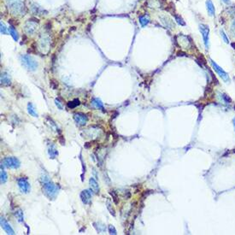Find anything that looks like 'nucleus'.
I'll use <instances>...</instances> for the list:
<instances>
[{"instance_id":"1","label":"nucleus","mask_w":235,"mask_h":235,"mask_svg":"<svg viewBox=\"0 0 235 235\" xmlns=\"http://www.w3.org/2000/svg\"><path fill=\"white\" fill-rule=\"evenodd\" d=\"M40 181H41L42 187H43V192L46 194V196L49 199H54L58 195L59 187L57 185H55L53 182L50 181L49 178L45 175L42 176Z\"/></svg>"},{"instance_id":"2","label":"nucleus","mask_w":235,"mask_h":235,"mask_svg":"<svg viewBox=\"0 0 235 235\" xmlns=\"http://www.w3.org/2000/svg\"><path fill=\"white\" fill-rule=\"evenodd\" d=\"M6 4L14 15H21L23 12L24 4L22 0H6Z\"/></svg>"},{"instance_id":"3","label":"nucleus","mask_w":235,"mask_h":235,"mask_svg":"<svg viewBox=\"0 0 235 235\" xmlns=\"http://www.w3.org/2000/svg\"><path fill=\"white\" fill-rule=\"evenodd\" d=\"M21 62L22 63V65L29 71L36 70L38 66H39L36 60L33 57L29 56V55H22V56H21Z\"/></svg>"},{"instance_id":"4","label":"nucleus","mask_w":235,"mask_h":235,"mask_svg":"<svg viewBox=\"0 0 235 235\" xmlns=\"http://www.w3.org/2000/svg\"><path fill=\"white\" fill-rule=\"evenodd\" d=\"M209 60H210V63H211L212 69H213L217 73V74H218L219 76L225 82H227V83L230 82V78H229V75H228V74H227V72H226L225 70H223L219 66L218 64L214 62V61H213L211 58H210Z\"/></svg>"},{"instance_id":"5","label":"nucleus","mask_w":235,"mask_h":235,"mask_svg":"<svg viewBox=\"0 0 235 235\" xmlns=\"http://www.w3.org/2000/svg\"><path fill=\"white\" fill-rule=\"evenodd\" d=\"M2 164L9 169H18L20 167V161L15 157H5L2 161Z\"/></svg>"},{"instance_id":"6","label":"nucleus","mask_w":235,"mask_h":235,"mask_svg":"<svg viewBox=\"0 0 235 235\" xmlns=\"http://www.w3.org/2000/svg\"><path fill=\"white\" fill-rule=\"evenodd\" d=\"M199 30L202 33L205 48H206V50H208L210 47V28L207 25L200 24L199 25Z\"/></svg>"},{"instance_id":"7","label":"nucleus","mask_w":235,"mask_h":235,"mask_svg":"<svg viewBox=\"0 0 235 235\" xmlns=\"http://www.w3.org/2000/svg\"><path fill=\"white\" fill-rule=\"evenodd\" d=\"M17 184L19 186V189L21 190L22 193H28L31 189V186L29 184L28 179L26 177H20L17 179Z\"/></svg>"},{"instance_id":"8","label":"nucleus","mask_w":235,"mask_h":235,"mask_svg":"<svg viewBox=\"0 0 235 235\" xmlns=\"http://www.w3.org/2000/svg\"><path fill=\"white\" fill-rule=\"evenodd\" d=\"M176 42L179 45L180 47H181L183 49H188L191 46V41L189 40V39L182 34H179L176 36Z\"/></svg>"},{"instance_id":"9","label":"nucleus","mask_w":235,"mask_h":235,"mask_svg":"<svg viewBox=\"0 0 235 235\" xmlns=\"http://www.w3.org/2000/svg\"><path fill=\"white\" fill-rule=\"evenodd\" d=\"M74 120L79 126H85L87 123L88 117L85 114L79 112V113H75L74 115Z\"/></svg>"},{"instance_id":"10","label":"nucleus","mask_w":235,"mask_h":235,"mask_svg":"<svg viewBox=\"0 0 235 235\" xmlns=\"http://www.w3.org/2000/svg\"><path fill=\"white\" fill-rule=\"evenodd\" d=\"M36 28H37V22H35V21L28 20V21L25 23L24 31L28 33V34H30V35L33 34V33L35 32Z\"/></svg>"},{"instance_id":"11","label":"nucleus","mask_w":235,"mask_h":235,"mask_svg":"<svg viewBox=\"0 0 235 235\" xmlns=\"http://www.w3.org/2000/svg\"><path fill=\"white\" fill-rule=\"evenodd\" d=\"M80 198L83 203L85 204H89L91 203V193L89 190H83L80 192Z\"/></svg>"},{"instance_id":"12","label":"nucleus","mask_w":235,"mask_h":235,"mask_svg":"<svg viewBox=\"0 0 235 235\" xmlns=\"http://www.w3.org/2000/svg\"><path fill=\"white\" fill-rule=\"evenodd\" d=\"M0 222H1V227L4 229V231L6 232L8 234H15L14 233V230L12 229V227H10V225L9 224L6 220L3 217H1V220H0Z\"/></svg>"},{"instance_id":"13","label":"nucleus","mask_w":235,"mask_h":235,"mask_svg":"<svg viewBox=\"0 0 235 235\" xmlns=\"http://www.w3.org/2000/svg\"><path fill=\"white\" fill-rule=\"evenodd\" d=\"M0 81H1V85L4 86V87H9V86L11 85V80H10V77L7 73H2L1 74Z\"/></svg>"},{"instance_id":"14","label":"nucleus","mask_w":235,"mask_h":235,"mask_svg":"<svg viewBox=\"0 0 235 235\" xmlns=\"http://www.w3.org/2000/svg\"><path fill=\"white\" fill-rule=\"evenodd\" d=\"M159 18L161 19V21L164 24L165 27H167V28H174V23H173V21L169 17L161 16V17H159Z\"/></svg>"},{"instance_id":"15","label":"nucleus","mask_w":235,"mask_h":235,"mask_svg":"<svg viewBox=\"0 0 235 235\" xmlns=\"http://www.w3.org/2000/svg\"><path fill=\"white\" fill-rule=\"evenodd\" d=\"M89 186H90V188H91V190L94 193H99V184H98V182L96 181L93 178H91V179H90V181H89Z\"/></svg>"},{"instance_id":"16","label":"nucleus","mask_w":235,"mask_h":235,"mask_svg":"<svg viewBox=\"0 0 235 235\" xmlns=\"http://www.w3.org/2000/svg\"><path fill=\"white\" fill-rule=\"evenodd\" d=\"M206 8L207 10H208V13L211 17H213L214 16V12H215V9H214V4L211 2V0H207L206 1Z\"/></svg>"},{"instance_id":"17","label":"nucleus","mask_w":235,"mask_h":235,"mask_svg":"<svg viewBox=\"0 0 235 235\" xmlns=\"http://www.w3.org/2000/svg\"><path fill=\"white\" fill-rule=\"evenodd\" d=\"M91 104L94 106L96 109H99V110H101L104 111V107H103V103L101 102V100L99 99H93L91 100Z\"/></svg>"},{"instance_id":"18","label":"nucleus","mask_w":235,"mask_h":235,"mask_svg":"<svg viewBox=\"0 0 235 235\" xmlns=\"http://www.w3.org/2000/svg\"><path fill=\"white\" fill-rule=\"evenodd\" d=\"M48 152H49L50 157H51V158H55V157L58 155V151H57V149H56V147L54 146L53 144H50V145Z\"/></svg>"},{"instance_id":"19","label":"nucleus","mask_w":235,"mask_h":235,"mask_svg":"<svg viewBox=\"0 0 235 235\" xmlns=\"http://www.w3.org/2000/svg\"><path fill=\"white\" fill-rule=\"evenodd\" d=\"M28 113L33 117H38V113L35 110V109H34V106L33 105V103H29L28 104Z\"/></svg>"},{"instance_id":"20","label":"nucleus","mask_w":235,"mask_h":235,"mask_svg":"<svg viewBox=\"0 0 235 235\" xmlns=\"http://www.w3.org/2000/svg\"><path fill=\"white\" fill-rule=\"evenodd\" d=\"M40 44H41V48L45 49L44 47H49L50 45V39L48 36H43L40 39Z\"/></svg>"},{"instance_id":"21","label":"nucleus","mask_w":235,"mask_h":235,"mask_svg":"<svg viewBox=\"0 0 235 235\" xmlns=\"http://www.w3.org/2000/svg\"><path fill=\"white\" fill-rule=\"evenodd\" d=\"M9 34L12 36V38L16 41L18 40V33H17V30L15 29V28H14L13 26H10V27H9Z\"/></svg>"},{"instance_id":"22","label":"nucleus","mask_w":235,"mask_h":235,"mask_svg":"<svg viewBox=\"0 0 235 235\" xmlns=\"http://www.w3.org/2000/svg\"><path fill=\"white\" fill-rule=\"evenodd\" d=\"M150 22V18L148 16H141L140 17V23L142 27H144Z\"/></svg>"},{"instance_id":"23","label":"nucleus","mask_w":235,"mask_h":235,"mask_svg":"<svg viewBox=\"0 0 235 235\" xmlns=\"http://www.w3.org/2000/svg\"><path fill=\"white\" fill-rule=\"evenodd\" d=\"M80 104V103L79 99H74L73 101H70V102H69V103H67L68 107L69 108V109H74V108L79 106Z\"/></svg>"},{"instance_id":"24","label":"nucleus","mask_w":235,"mask_h":235,"mask_svg":"<svg viewBox=\"0 0 235 235\" xmlns=\"http://www.w3.org/2000/svg\"><path fill=\"white\" fill-rule=\"evenodd\" d=\"M7 179H8V176H7V173L4 171V169H3V165L1 166V183H5L7 181Z\"/></svg>"},{"instance_id":"25","label":"nucleus","mask_w":235,"mask_h":235,"mask_svg":"<svg viewBox=\"0 0 235 235\" xmlns=\"http://www.w3.org/2000/svg\"><path fill=\"white\" fill-rule=\"evenodd\" d=\"M15 214L17 216V218L18 219V221L20 222H22L23 220H24V216H23V212L21 211V210H17L16 212H15Z\"/></svg>"},{"instance_id":"26","label":"nucleus","mask_w":235,"mask_h":235,"mask_svg":"<svg viewBox=\"0 0 235 235\" xmlns=\"http://www.w3.org/2000/svg\"><path fill=\"white\" fill-rule=\"evenodd\" d=\"M110 194L112 196L113 201L115 202V203H116V204H118V203H119V198H118V195L116 193V192H115V191H110Z\"/></svg>"},{"instance_id":"27","label":"nucleus","mask_w":235,"mask_h":235,"mask_svg":"<svg viewBox=\"0 0 235 235\" xmlns=\"http://www.w3.org/2000/svg\"><path fill=\"white\" fill-rule=\"evenodd\" d=\"M107 208L108 210L110 211V213L113 216H115V215H116V212H115V210H114L113 208H111V205H110V201H107Z\"/></svg>"},{"instance_id":"28","label":"nucleus","mask_w":235,"mask_h":235,"mask_svg":"<svg viewBox=\"0 0 235 235\" xmlns=\"http://www.w3.org/2000/svg\"><path fill=\"white\" fill-rule=\"evenodd\" d=\"M174 18H175V21H177L178 23H179L180 25L184 26V25L186 24V23H185V21L182 20V18H180V17H179V16H177V15H174Z\"/></svg>"},{"instance_id":"29","label":"nucleus","mask_w":235,"mask_h":235,"mask_svg":"<svg viewBox=\"0 0 235 235\" xmlns=\"http://www.w3.org/2000/svg\"><path fill=\"white\" fill-rule=\"evenodd\" d=\"M0 29H1V33H2V34H6V33H7L6 27H5V25H4L2 21L0 22Z\"/></svg>"},{"instance_id":"30","label":"nucleus","mask_w":235,"mask_h":235,"mask_svg":"<svg viewBox=\"0 0 235 235\" xmlns=\"http://www.w3.org/2000/svg\"><path fill=\"white\" fill-rule=\"evenodd\" d=\"M221 34H222V37L224 42H225L226 44H228V43H229V39H227V35H226V33H225V32H224L223 30H221Z\"/></svg>"},{"instance_id":"31","label":"nucleus","mask_w":235,"mask_h":235,"mask_svg":"<svg viewBox=\"0 0 235 235\" xmlns=\"http://www.w3.org/2000/svg\"><path fill=\"white\" fill-rule=\"evenodd\" d=\"M109 232H110V234H116V233H116V230L115 229V227H113V226H110V227H109Z\"/></svg>"},{"instance_id":"32","label":"nucleus","mask_w":235,"mask_h":235,"mask_svg":"<svg viewBox=\"0 0 235 235\" xmlns=\"http://www.w3.org/2000/svg\"><path fill=\"white\" fill-rule=\"evenodd\" d=\"M55 102H56V104H57V106L58 107V109H59V110H62V104L61 103V102H60V100L57 99L56 100H55Z\"/></svg>"},{"instance_id":"33","label":"nucleus","mask_w":235,"mask_h":235,"mask_svg":"<svg viewBox=\"0 0 235 235\" xmlns=\"http://www.w3.org/2000/svg\"><path fill=\"white\" fill-rule=\"evenodd\" d=\"M50 86H51V87L53 88V89H56L57 87H58V83H56V81L54 80H50Z\"/></svg>"},{"instance_id":"34","label":"nucleus","mask_w":235,"mask_h":235,"mask_svg":"<svg viewBox=\"0 0 235 235\" xmlns=\"http://www.w3.org/2000/svg\"><path fill=\"white\" fill-rule=\"evenodd\" d=\"M231 30H232V33H233V35L235 37V20L233 21V23H232Z\"/></svg>"},{"instance_id":"35","label":"nucleus","mask_w":235,"mask_h":235,"mask_svg":"<svg viewBox=\"0 0 235 235\" xmlns=\"http://www.w3.org/2000/svg\"><path fill=\"white\" fill-rule=\"evenodd\" d=\"M223 2H224V3H226V4H230V1H229V0H223Z\"/></svg>"},{"instance_id":"36","label":"nucleus","mask_w":235,"mask_h":235,"mask_svg":"<svg viewBox=\"0 0 235 235\" xmlns=\"http://www.w3.org/2000/svg\"><path fill=\"white\" fill-rule=\"evenodd\" d=\"M233 127H234V129H235V117L233 118Z\"/></svg>"}]
</instances>
